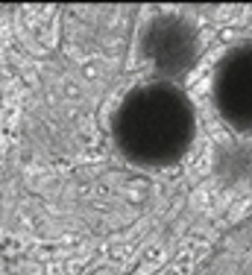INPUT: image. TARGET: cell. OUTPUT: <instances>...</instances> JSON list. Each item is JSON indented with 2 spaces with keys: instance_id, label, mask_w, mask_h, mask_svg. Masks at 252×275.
Masks as SVG:
<instances>
[{
  "instance_id": "6da1fadb",
  "label": "cell",
  "mask_w": 252,
  "mask_h": 275,
  "mask_svg": "<svg viewBox=\"0 0 252 275\" xmlns=\"http://www.w3.org/2000/svg\"><path fill=\"white\" fill-rule=\"evenodd\" d=\"M196 138V111L176 82H144L112 114V141L126 161L161 170L188 155Z\"/></svg>"
},
{
  "instance_id": "7a4b0ae2",
  "label": "cell",
  "mask_w": 252,
  "mask_h": 275,
  "mask_svg": "<svg viewBox=\"0 0 252 275\" xmlns=\"http://www.w3.org/2000/svg\"><path fill=\"white\" fill-rule=\"evenodd\" d=\"M141 53L161 82L193 70L199 59V32L182 15H158L141 32Z\"/></svg>"
},
{
  "instance_id": "3957f363",
  "label": "cell",
  "mask_w": 252,
  "mask_h": 275,
  "mask_svg": "<svg viewBox=\"0 0 252 275\" xmlns=\"http://www.w3.org/2000/svg\"><path fill=\"white\" fill-rule=\"evenodd\" d=\"M214 109L235 132H252V38L235 44L214 73Z\"/></svg>"
}]
</instances>
